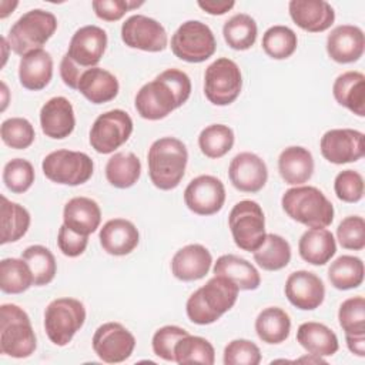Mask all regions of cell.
Here are the masks:
<instances>
[{"instance_id": "6da1fadb", "label": "cell", "mask_w": 365, "mask_h": 365, "mask_svg": "<svg viewBox=\"0 0 365 365\" xmlns=\"http://www.w3.org/2000/svg\"><path fill=\"white\" fill-rule=\"evenodd\" d=\"M190 77L181 70L168 68L137 91L134 106L140 117L157 121L181 107L190 98Z\"/></svg>"}, {"instance_id": "7a4b0ae2", "label": "cell", "mask_w": 365, "mask_h": 365, "mask_svg": "<svg viewBox=\"0 0 365 365\" xmlns=\"http://www.w3.org/2000/svg\"><path fill=\"white\" fill-rule=\"evenodd\" d=\"M238 287L222 275H214L194 291L185 304L187 317L197 325H210L230 311L238 298Z\"/></svg>"}, {"instance_id": "3957f363", "label": "cell", "mask_w": 365, "mask_h": 365, "mask_svg": "<svg viewBox=\"0 0 365 365\" xmlns=\"http://www.w3.org/2000/svg\"><path fill=\"white\" fill-rule=\"evenodd\" d=\"M188 151L185 144L175 137L155 140L147 154L148 175L151 182L163 190H174L185 174Z\"/></svg>"}, {"instance_id": "277c9868", "label": "cell", "mask_w": 365, "mask_h": 365, "mask_svg": "<svg viewBox=\"0 0 365 365\" xmlns=\"http://www.w3.org/2000/svg\"><path fill=\"white\" fill-rule=\"evenodd\" d=\"M285 214L309 228H327L334 221V205L325 194L312 185H297L281 198Z\"/></svg>"}, {"instance_id": "5b68a950", "label": "cell", "mask_w": 365, "mask_h": 365, "mask_svg": "<svg viewBox=\"0 0 365 365\" xmlns=\"http://www.w3.org/2000/svg\"><path fill=\"white\" fill-rule=\"evenodd\" d=\"M37 346L27 312L16 304L0 307V349L11 358H27Z\"/></svg>"}, {"instance_id": "8992f818", "label": "cell", "mask_w": 365, "mask_h": 365, "mask_svg": "<svg viewBox=\"0 0 365 365\" xmlns=\"http://www.w3.org/2000/svg\"><path fill=\"white\" fill-rule=\"evenodd\" d=\"M57 30V19L43 9H33L24 13L9 30L7 41L10 50L19 56L41 48Z\"/></svg>"}, {"instance_id": "52a82bcc", "label": "cell", "mask_w": 365, "mask_h": 365, "mask_svg": "<svg viewBox=\"0 0 365 365\" xmlns=\"http://www.w3.org/2000/svg\"><path fill=\"white\" fill-rule=\"evenodd\" d=\"M86 308L81 301L70 297L53 299L44 311V329L57 346H66L84 325Z\"/></svg>"}, {"instance_id": "ba28073f", "label": "cell", "mask_w": 365, "mask_h": 365, "mask_svg": "<svg viewBox=\"0 0 365 365\" xmlns=\"http://www.w3.org/2000/svg\"><path fill=\"white\" fill-rule=\"evenodd\" d=\"M228 225L235 245L242 251L254 252L264 242L265 215L255 201L237 202L228 215Z\"/></svg>"}, {"instance_id": "9c48e42d", "label": "cell", "mask_w": 365, "mask_h": 365, "mask_svg": "<svg viewBox=\"0 0 365 365\" xmlns=\"http://www.w3.org/2000/svg\"><path fill=\"white\" fill-rule=\"evenodd\" d=\"M171 50L175 57L187 63H202L214 56L217 41L212 30L200 20L182 23L171 37Z\"/></svg>"}, {"instance_id": "30bf717a", "label": "cell", "mask_w": 365, "mask_h": 365, "mask_svg": "<svg viewBox=\"0 0 365 365\" xmlns=\"http://www.w3.org/2000/svg\"><path fill=\"white\" fill-rule=\"evenodd\" d=\"M41 170L50 181L76 187L87 182L91 178L94 163L86 153L56 150L44 157Z\"/></svg>"}, {"instance_id": "8fae6325", "label": "cell", "mask_w": 365, "mask_h": 365, "mask_svg": "<svg viewBox=\"0 0 365 365\" xmlns=\"http://www.w3.org/2000/svg\"><path fill=\"white\" fill-rule=\"evenodd\" d=\"M242 88V76L238 64L227 57L212 61L204 74V94L214 106H230Z\"/></svg>"}, {"instance_id": "7c38bea8", "label": "cell", "mask_w": 365, "mask_h": 365, "mask_svg": "<svg viewBox=\"0 0 365 365\" xmlns=\"http://www.w3.org/2000/svg\"><path fill=\"white\" fill-rule=\"evenodd\" d=\"M133 120L124 110L115 108L100 114L90 130V145L98 154L114 153L130 138Z\"/></svg>"}, {"instance_id": "4fadbf2b", "label": "cell", "mask_w": 365, "mask_h": 365, "mask_svg": "<svg viewBox=\"0 0 365 365\" xmlns=\"http://www.w3.org/2000/svg\"><path fill=\"white\" fill-rule=\"evenodd\" d=\"M96 355L107 364H118L128 359L135 348L134 335L120 322H106L93 335Z\"/></svg>"}, {"instance_id": "5bb4252c", "label": "cell", "mask_w": 365, "mask_h": 365, "mask_svg": "<svg viewBox=\"0 0 365 365\" xmlns=\"http://www.w3.org/2000/svg\"><path fill=\"white\" fill-rule=\"evenodd\" d=\"M121 40L130 48L150 53L163 51L168 44L167 31L163 24L144 14L130 16L123 23Z\"/></svg>"}, {"instance_id": "9a60e30c", "label": "cell", "mask_w": 365, "mask_h": 365, "mask_svg": "<svg viewBox=\"0 0 365 365\" xmlns=\"http://www.w3.org/2000/svg\"><path fill=\"white\" fill-rule=\"evenodd\" d=\"M319 148L322 157L332 164L355 163L365 154V135L352 128H332L321 137Z\"/></svg>"}, {"instance_id": "2e32d148", "label": "cell", "mask_w": 365, "mask_h": 365, "mask_svg": "<svg viewBox=\"0 0 365 365\" xmlns=\"http://www.w3.org/2000/svg\"><path fill=\"white\" fill-rule=\"evenodd\" d=\"M184 202L194 214H217L225 202V187L214 175H198L185 187Z\"/></svg>"}, {"instance_id": "e0dca14e", "label": "cell", "mask_w": 365, "mask_h": 365, "mask_svg": "<svg viewBox=\"0 0 365 365\" xmlns=\"http://www.w3.org/2000/svg\"><path fill=\"white\" fill-rule=\"evenodd\" d=\"M107 48V33L98 26L80 27L70 40L67 56L78 67L87 70L96 67Z\"/></svg>"}, {"instance_id": "ac0fdd59", "label": "cell", "mask_w": 365, "mask_h": 365, "mask_svg": "<svg viewBox=\"0 0 365 365\" xmlns=\"http://www.w3.org/2000/svg\"><path fill=\"white\" fill-rule=\"evenodd\" d=\"M284 291L288 301L302 311H312L318 308L325 298L322 279L317 274L305 269L289 274L285 281Z\"/></svg>"}, {"instance_id": "d6986e66", "label": "cell", "mask_w": 365, "mask_h": 365, "mask_svg": "<svg viewBox=\"0 0 365 365\" xmlns=\"http://www.w3.org/2000/svg\"><path fill=\"white\" fill-rule=\"evenodd\" d=\"M228 177L231 184L242 192H258L264 188L268 180L267 164L254 153L237 154L228 167Z\"/></svg>"}, {"instance_id": "ffe728a7", "label": "cell", "mask_w": 365, "mask_h": 365, "mask_svg": "<svg viewBox=\"0 0 365 365\" xmlns=\"http://www.w3.org/2000/svg\"><path fill=\"white\" fill-rule=\"evenodd\" d=\"M365 50V36L358 26L341 24L327 37V53L339 64L358 61Z\"/></svg>"}, {"instance_id": "44dd1931", "label": "cell", "mask_w": 365, "mask_h": 365, "mask_svg": "<svg viewBox=\"0 0 365 365\" xmlns=\"http://www.w3.org/2000/svg\"><path fill=\"white\" fill-rule=\"evenodd\" d=\"M288 11L292 21L309 33L325 31L335 21L332 6L324 0H291Z\"/></svg>"}, {"instance_id": "7402d4cb", "label": "cell", "mask_w": 365, "mask_h": 365, "mask_svg": "<svg viewBox=\"0 0 365 365\" xmlns=\"http://www.w3.org/2000/svg\"><path fill=\"white\" fill-rule=\"evenodd\" d=\"M41 131L54 140L68 137L76 127V117L71 103L66 97H53L40 110Z\"/></svg>"}, {"instance_id": "603a6c76", "label": "cell", "mask_w": 365, "mask_h": 365, "mask_svg": "<svg viewBox=\"0 0 365 365\" xmlns=\"http://www.w3.org/2000/svg\"><path fill=\"white\" fill-rule=\"evenodd\" d=\"M212 264L211 252L201 244H190L180 248L171 259L173 275L180 281H197L204 278Z\"/></svg>"}, {"instance_id": "cb8c5ba5", "label": "cell", "mask_w": 365, "mask_h": 365, "mask_svg": "<svg viewBox=\"0 0 365 365\" xmlns=\"http://www.w3.org/2000/svg\"><path fill=\"white\" fill-rule=\"evenodd\" d=\"M103 250L110 255H127L140 242L137 227L125 218L108 220L98 234Z\"/></svg>"}, {"instance_id": "d4e9b609", "label": "cell", "mask_w": 365, "mask_h": 365, "mask_svg": "<svg viewBox=\"0 0 365 365\" xmlns=\"http://www.w3.org/2000/svg\"><path fill=\"white\" fill-rule=\"evenodd\" d=\"M53 77V58L44 48H37L21 56L19 63L20 84L31 91H40L48 86Z\"/></svg>"}, {"instance_id": "484cf974", "label": "cell", "mask_w": 365, "mask_h": 365, "mask_svg": "<svg viewBox=\"0 0 365 365\" xmlns=\"http://www.w3.org/2000/svg\"><path fill=\"white\" fill-rule=\"evenodd\" d=\"M101 222L98 204L88 197H74L68 200L63 210V224L77 234L90 235Z\"/></svg>"}, {"instance_id": "4316f807", "label": "cell", "mask_w": 365, "mask_h": 365, "mask_svg": "<svg viewBox=\"0 0 365 365\" xmlns=\"http://www.w3.org/2000/svg\"><path fill=\"white\" fill-rule=\"evenodd\" d=\"M77 90L90 103L103 104L117 97L120 84L117 77L110 71L100 67H91L81 74Z\"/></svg>"}, {"instance_id": "83f0119b", "label": "cell", "mask_w": 365, "mask_h": 365, "mask_svg": "<svg viewBox=\"0 0 365 365\" xmlns=\"http://www.w3.org/2000/svg\"><path fill=\"white\" fill-rule=\"evenodd\" d=\"M278 171L285 184L301 185L314 174V158L309 150L301 145H291L278 157Z\"/></svg>"}, {"instance_id": "f1b7e54d", "label": "cell", "mask_w": 365, "mask_h": 365, "mask_svg": "<svg viewBox=\"0 0 365 365\" xmlns=\"http://www.w3.org/2000/svg\"><path fill=\"white\" fill-rule=\"evenodd\" d=\"M336 103L358 117L365 115V76L359 71L339 74L332 86Z\"/></svg>"}, {"instance_id": "f546056e", "label": "cell", "mask_w": 365, "mask_h": 365, "mask_svg": "<svg viewBox=\"0 0 365 365\" xmlns=\"http://www.w3.org/2000/svg\"><path fill=\"white\" fill-rule=\"evenodd\" d=\"M212 271L214 275H222L231 279L238 287V289L242 291H254L261 284L258 269L245 258L234 254H225L218 257Z\"/></svg>"}, {"instance_id": "4dcf8cb0", "label": "cell", "mask_w": 365, "mask_h": 365, "mask_svg": "<svg viewBox=\"0 0 365 365\" xmlns=\"http://www.w3.org/2000/svg\"><path fill=\"white\" fill-rule=\"evenodd\" d=\"M298 251L304 261L311 265H325L336 252V242L327 228L307 230L298 242Z\"/></svg>"}, {"instance_id": "1f68e13d", "label": "cell", "mask_w": 365, "mask_h": 365, "mask_svg": "<svg viewBox=\"0 0 365 365\" xmlns=\"http://www.w3.org/2000/svg\"><path fill=\"white\" fill-rule=\"evenodd\" d=\"M297 341L308 354L317 356H331L339 348L335 332L327 325L314 321L304 322L298 327Z\"/></svg>"}, {"instance_id": "d6a6232c", "label": "cell", "mask_w": 365, "mask_h": 365, "mask_svg": "<svg viewBox=\"0 0 365 365\" xmlns=\"http://www.w3.org/2000/svg\"><path fill=\"white\" fill-rule=\"evenodd\" d=\"M291 318L278 307L262 309L255 319V332L265 344H281L289 336Z\"/></svg>"}, {"instance_id": "836d02e7", "label": "cell", "mask_w": 365, "mask_h": 365, "mask_svg": "<svg viewBox=\"0 0 365 365\" xmlns=\"http://www.w3.org/2000/svg\"><path fill=\"white\" fill-rule=\"evenodd\" d=\"M141 175V163L133 153H115L106 164V178L115 188L133 187Z\"/></svg>"}, {"instance_id": "e575fe53", "label": "cell", "mask_w": 365, "mask_h": 365, "mask_svg": "<svg viewBox=\"0 0 365 365\" xmlns=\"http://www.w3.org/2000/svg\"><path fill=\"white\" fill-rule=\"evenodd\" d=\"M252 254L255 262L262 269L278 271L289 264L291 245L278 234H265L264 242Z\"/></svg>"}, {"instance_id": "d590c367", "label": "cell", "mask_w": 365, "mask_h": 365, "mask_svg": "<svg viewBox=\"0 0 365 365\" xmlns=\"http://www.w3.org/2000/svg\"><path fill=\"white\" fill-rule=\"evenodd\" d=\"M1 244L16 242L26 235L30 227V212L20 204L1 195Z\"/></svg>"}, {"instance_id": "8d00e7d4", "label": "cell", "mask_w": 365, "mask_h": 365, "mask_svg": "<svg viewBox=\"0 0 365 365\" xmlns=\"http://www.w3.org/2000/svg\"><path fill=\"white\" fill-rule=\"evenodd\" d=\"M328 279L336 289L358 288L364 282V262L354 255H341L328 268Z\"/></svg>"}, {"instance_id": "74e56055", "label": "cell", "mask_w": 365, "mask_h": 365, "mask_svg": "<svg viewBox=\"0 0 365 365\" xmlns=\"http://www.w3.org/2000/svg\"><path fill=\"white\" fill-rule=\"evenodd\" d=\"M258 34L255 20L245 13H238L230 17L222 27V36L225 43L238 51L248 50L254 46Z\"/></svg>"}, {"instance_id": "f35d334b", "label": "cell", "mask_w": 365, "mask_h": 365, "mask_svg": "<svg viewBox=\"0 0 365 365\" xmlns=\"http://www.w3.org/2000/svg\"><path fill=\"white\" fill-rule=\"evenodd\" d=\"M34 285L30 267L23 258H4L0 262V289L6 294H21Z\"/></svg>"}, {"instance_id": "ab89813d", "label": "cell", "mask_w": 365, "mask_h": 365, "mask_svg": "<svg viewBox=\"0 0 365 365\" xmlns=\"http://www.w3.org/2000/svg\"><path fill=\"white\" fill-rule=\"evenodd\" d=\"M175 362L182 364H204L212 365L215 361V351L210 341L202 336L185 335L174 348Z\"/></svg>"}, {"instance_id": "60d3db41", "label": "cell", "mask_w": 365, "mask_h": 365, "mask_svg": "<svg viewBox=\"0 0 365 365\" xmlns=\"http://www.w3.org/2000/svg\"><path fill=\"white\" fill-rule=\"evenodd\" d=\"M21 258L30 267L36 287L47 285L54 279L57 264L48 248L43 245H30L23 251Z\"/></svg>"}, {"instance_id": "b9f144b4", "label": "cell", "mask_w": 365, "mask_h": 365, "mask_svg": "<svg viewBox=\"0 0 365 365\" xmlns=\"http://www.w3.org/2000/svg\"><path fill=\"white\" fill-rule=\"evenodd\" d=\"M234 145V131L224 124H211L198 135V147L208 158H221Z\"/></svg>"}, {"instance_id": "7bdbcfd3", "label": "cell", "mask_w": 365, "mask_h": 365, "mask_svg": "<svg viewBox=\"0 0 365 365\" xmlns=\"http://www.w3.org/2000/svg\"><path fill=\"white\" fill-rule=\"evenodd\" d=\"M298 46L297 34L287 26H272L262 36V48L267 56L274 60H285L291 57Z\"/></svg>"}, {"instance_id": "ee69618b", "label": "cell", "mask_w": 365, "mask_h": 365, "mask_svg": "<svg viewBox=\"0 0 365 365\" xmlns=\"http://www.w3.org/2000/svg\"><path fill=\"white\" fill-rule=\"evenodd\" d=\"M0 135L3 143L14 150H24L29 148L34 138V127L27 118L23 117H11L1 123Z\"/></svg>"}, {"instance_id": "f6af8a7d", "label": "cell", "mask_w": 365, "mask_h": 365, "mask_svg": "<svg viewBox=\"0 0 365 365\" xmlns=\"http://www.w3.org/2000/svg\"><path fill=\"white\" fill-rule=\"evenodd\" d=\"M338 321L345 335H365V299L361 295L345 299L338 309Z\"/></svg>"}, {"instance_id": "bcb514c9", "label": "cell", "mask_w": 365, "mask_h": 365, "mask_svg": "<svg viewBox=\"0 0 365 365\" xmlns=\"http://www.w3.org/2000/svg\"><path fill=\"white\" fill-rule=\"evenodd\" d=\"M34 168L24 158H13L3 168V182L14 194L26 192L34 182Z\"/></svg>"}, {"instance_id": "7dc6e473", "label": "cell", "mask_w": 365, "mask_h": 365, "mask_svg": "<svg viewBox=\"0 0 365 365\" xmlns=\"http://www.w3.org/2000/svg\"><path fill=\"white\" fill-rule=\"evenodd\" d=\"M336 240L345 250L361 251L365 247V221L359 215L344 218L336 228Z\"/></svg>"}, {"instance_id": "c3c4849f", "label": "cell", "mask_w": 365, "mask_h": 365, "mask_svg": "<svg viewBox=\"0 0 365 365\" xmlns=\"http://www.w3.org/2000/svg\"><path fill=\"white\" fill-rule=\"evenodd\" d=\"M188 335V331H185L181 327L177 325H165L158 328L154 335H153V351L157 356H160L164 361H175V355H174V348L177 345V342L182 338Z\"/></svg>"}, {"instance_id": "681fc988", "label": "cell", "mask_w": 365, "mask_h": 365, "mask_svg": "<svg viewBox=\"0 0 365 365\" xmlns=\"http://www.w3.org/2000/svg\"><path fill=\"white\" fill-rule=\"evenodd\" d=\"M225 365H258L261 362L259 348L250 339H234L224 348Z\"/></svg>"}, {"instance_id": "f907efd6", "label": "cell", "mask_w": 365, "mask_h": 365, "mask_svg": "<svg viewBox=\"0 0 365 365\" xmlns=\"http://www.w3.org/2000/svg\"><path fill=\"white\" fill-rule=\"evenodd\" d=\"M334 191L344 202H358L364 197V178L358 171L344 170L335 177Z\"/></svg>"}, {"instance_id": "816d5d0a", "label": "cell", "mask_w": 365, "mask_h": 365, "mask_svg": "<svg viewBox=\"0 0 365 365\" xmlns=\"http://www.w3.org/2000/svg\"><path fill=\"white\" fill-rule=\"evenodd\" d=\"M143 6V1L128 0H94L91 7L96 16L104 21H117L125 16L127 11Z\"/></svg>"}, {"instance_id": "f5cc1de1", "label": "cell", "mask_w": 365, "mask_h": 365, "mask_svg": "<svg viewBox=\"0 0 365 365\" xmlns=\"http://www.w3.org/2000/svg\"><path fill=\"white\" fill-rule=\"evenodd\" d=\"M88 244V235H81L70 230L67 225H61L57 234V245L60 251L70 258L81 255Z\"/></svg>"}, {"instance_id": "db71d44e", "label": "cell", "mask_w": 365, "mask_h": 365, "mask_svg": "<svg viewBox=\"0 0 365 365\" xmlns=\"http://www.w3.org/2000/svg\"><path fill=\"white\" fill-rule=\"evenodd\" d=\"M84 71H86L84 68L78 67L76 63H73V60L67 54H64V57L61 58V63H60V76H61L63 83L67 87L77 90L78 80Z\"/></svg>"}, {"instance_id": "11a10c76", "label": "cell", "mask_w": 365, "mask_h": 365, "mask_svg": "<svg viewBox=\"0 0 365 365\" xmlns=\"http://www.w3.org/2000/svg\"><path fill=\"white\" fill-rule=\"evenodd\" d=\"M201 10L211 16H221L230 11L235 3L234 1H215V0H205V1H198L197 3Z\"/></svg>"}, {"instance_id": "9f6ffc18", "label": "cell", "mask_w": 365, "mask_h": 365, "mask_svg": "<svg viewBox=\"0 0 365 365\" xmlns=\"http://www.w3.org/2000/svg\"><path fill=\"white\" fill-rule=\"evenodd\" d=\"M348 349L356 356H365V335H345Z\"/></svg>"}, {"instance_id": "6f0895ef", "label": "cell", "mask_w": 365, "mask_h": 365, "mask_svg": "<svg viewBox=\"0 0 365 365\" xmlns=\"http://www.w3.org/2000/svg\"><path fill=\"white\" fill-rule=\"evenodd\" d=\"M17 1H7V0H1L0 1V19H6L16 7H17Z\"/></svg>"}, {"instance_id": "680465c9", "label": "cell", "mask_w": 365, "mask_h": 365, "mask_svg": "<svg viewBox=\"0 0 365 365\" xmlns=\"http://www.w3.org/2000/svg\"><path fill=\"white\" fill-rule=\"evenodd\" d=\"M302 361L315 362V364H325V361L322 359V356H317V355H312V354H309V358H308V356H302V358L298 359V362H302Z\"/></svg>"}, {"instance_id": "91938a15", "label": "cell", "mask_w": 365, "mask_h": 365, "mask_svg": "<svg viewBox=\"0 0 365 365\" xmlns=\"http://www.w3.org/2000/svg\"><path fill=\"white\" fill-rule=\"evenodd\" d=\"M1 88H3V94H4V100H3V107H1V110H4L6 108V106H7V87H6V84L4 83H1Z\"/></svg>"}]
</instances>
